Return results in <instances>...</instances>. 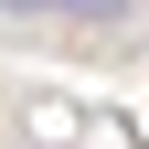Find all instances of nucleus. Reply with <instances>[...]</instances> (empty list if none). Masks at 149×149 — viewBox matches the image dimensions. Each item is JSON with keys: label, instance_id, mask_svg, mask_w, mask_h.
I'll return each instance as SVG.
<instances>
[{"label": "nucleus", "instance_id": "1", "mask_svg": "<svg viewBox=\"0 0 149 149\" xmlns=\"http://www.w3.org/2000/svg\"><path fill=\"white\" fill-rule=\"evenodd\" d=\"M139 0H0V22H53V32H117Z\"/></svg>", "mask_w": 149, "mask_h": 149}]
</instances>
